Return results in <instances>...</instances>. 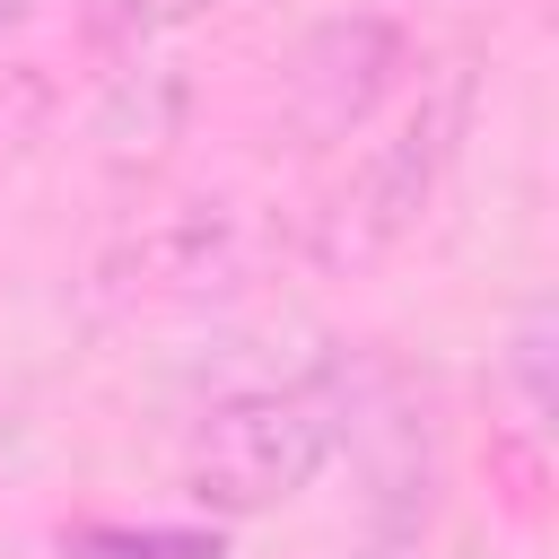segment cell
<instances>
[{"label": "cell", "mask_w": 559, "mask_h": 559, "mask_svg": "<svg viewBox=\"0 0 559 559\" xmlns=\"http://www.w3.org/2000/svg\"><path fill=\"white\" fill-rule=\"evenodd\" d=\"M349 384L341 376H297V384H253L210 402V419L183 445V489L201 515H271L297 489H314V472L349 445Z\"/></svg>", "instance_id": "cell-1"}, {"label": "cell", "mask_w": 559, "mask_h": 559, "mask_svg": "<svg viewBox=\"0 0 559 559\" xmlns=\"http://www.w3.org/2000/svg\"><path fill=\"white\" fill-rule=\"evenodd\" d=\"M463 131H472V70H445V79H428V87L393 114V131L367 140V148L349 157V175L323 192V210H314V227H306L314 271H367V262H384V253L428 218V201L445 192V175H454V157H463Z\"/></svg>", "instance_id": "cell-2"}, {"label": "cell", "mask_w": 559, "mask_h": 559, "mask_svg": "<svg viewBox=\"0 0 559 559\" xmlns=\"http://www.w3.org/2000/svg\"><path fill=\"white\" fill-rule=\"evenodd\" d=\"M402 70H411V35L376 9H349V17H323L297 61H288V122L306 148L323 140H349L376 122L384 96H402Z\"/></svg>", "instance_id": "cell-3"}, {"label": "cell", "mask_w": 559, "mask_h": 559, "mask_svg": "<svg viewBox=\"0 0 559 559\" xmlns=\"http://www.w3.org/2000/svg\"><path fill=\"white\" fill-rule=\"evenodd\" d=\"M550 367H559V314L533 297V306L507 323V349H498V384H507V402H515V428H524V437H550V411H559Z\"/></svg>", "instance_id": "cell-4"}, {"label": "cell", "mask_w": 559, "mask_h": 559, "mask_svg": "<svg viewBox=\"0 0 559 559\" xmlns=\"http://www.w3.org/2000/svg\"><path fill=\"white\" fill-rule=\"evenodd\" d=\"M70 559H227L218 524H70Z\"/></svg>", "instance_id": "cell-5"}, {"label": "cell", "mask_w": 559, "mask_h": 559, "mask_svg": "<svg viewBox=\"0 0 559 559\" xmlns=\"http://www.w3.org/2000/svg\"><path fill=\"white\" fill-rule=\"evenodd\" d=\"M210 9H227V0H114V26L122 35H175V26H201Z\"/></svg>", "instance_id": "cell-6"}, {"label": "cell", "mask_w": 559, "mask_h": 559, "mask_svg": "<svg viewBox=\"0 0 559 559\" xmlns=\"http://www.w3.org/2000/svg\"><path fill=\"white\" fill-rule=\"evenodd\" d=\"M26 17H35V0H0V35H9V26H26Z\"/></svg>", "instance_id": "cell-7"}]
</instances>
